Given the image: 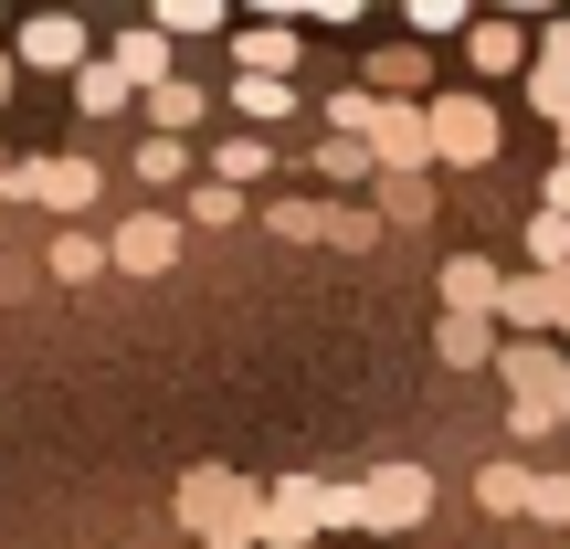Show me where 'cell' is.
<instances>
[{"mask_svg": "<svg viewBox=\"0 0 570 549\" xmlns=\"http://www.w3.org/2000/svg\"><path fill=\"white\" fill-rule=\"evenodd\" d=\"M423 508H433V476H423V465H381L370 487L327 497V518H370V529H412Z\"/></svg>", "mask_w": 570, "mask_h": 549, "instance_id": "cell-1", "label": "cell"}, {"mask_svg": "<svg viewBox=\"0 0 570 549\" xmlns=\"http://www.w3.org/2000/svg\"><path fill=\"white\" fill-rule=\"evenodd\" d=\"M423 127H433V159H444V169H487V159H497V117H487V96H433Z\"/></svg>", "mask_w": 570, "mask_h": 549, "instance_id": "cell-2", "label": "cell"}, {"mask_svg": "<svg viewBox=\"0 0 570 549\" xmlns=\"http://www.w3.org/2000/svg\"><path fill=\"white\" fill-rule=\"evenodd\" d=\"M0 190H11V202H42V212H85L96 202V159H11Z\"/></svg>", "mask_w": 570, "mask_h": 549, "instance_id": "cell-3", "label": "cell"}, {"mask_svg": "<svg viewBox=\"0 0 570 549\" xmlns=\"http://www.w3.org/2000/svg\"><path fill=\"white\" fill-rule=\"evenodd\" d=\"M11 63H32V75H85L96 53H85V21L75 11H32L21 42H11Z\"/></svg>", "mask_w": 570, "mask_h": 549, "instance_id": "cell-4", "label": "cell"}, {"mask_svg": "<svg viewBox=\"0 0 570 549\" xmlns=\"http://www.w3.org/2000/svg\"><path fill=\"white\" fill-rule=\"evenodd\" d=\"M106 254H117L127 275H169L180 265V223H169V212H127V223L106 233Z\"/></svg>", "mask_w": 570, "mask_h": 549, "instance_id": "cell-5", "label": "cell"}, {"mask_svg": "<svg viewBox=\"0 0 570 549\" xmlns=\"http://www.w3.org/2000/svg\"><path fill=\"white\" fill-rule=\"evenodd\" d=\"M370 159H391V169H423V159H433V127H423V106H391V96H370Z\"/></svg>", "mask_w": 570, "mask_h": 549, "instance_id": "cell-6", "label": "cell"}, {"mask_svg": "<svg viewBox=\"0 0 570 549\" xmlns=\"http://www.w3.org/2000/svg\"><path fill=\"white\" fill-rule=\"evenodd\" d=\"M497 317L529 339V327H550V317H570V275H508L497 285Z\"/></svg>", "mask_w": 570, "mask_h": 549, "instance_id": "cell-7", "label": "cell"}, {"mask_svg": "<svg viewBox=\"0 0 570 549\" xmlns=\"http://www.w3.org/2000/svg\"><path fill=\"white\" fill-rule=\"evenodd\" d=\"M106 63H117V85H127V96H159V85H169V42H159V21L117 32V53H106Z\"/></svg>", "mask_w": 570, "mask_h": 549, "instance_id": "cell-8", "label": "cell"}, {"mask_svg": "<svg viewBox=\"0 0 570 549\" xmlns=\"http://www.w3.org/2000/svg\"><path fill=\"white\" fill-rule=\"evenodd\" d=\"M233 63H244V75H285V85H296V21H244V32H233Z\"/></svg>", "mask_w": 570, "mask_h": 549, "instance_id": "cell-9", "label": "cell"}, {"mask_svg": "<svg viewBox=\"0 0 570 549\" xmlns=\"http://www.w3.org/2000/svg\"><path fill=\"white\" fill-rule=\"evenodd\" d=\"M497 370H508V391H518V402H560V391H570L560 349H529V339H518V349H497Z\"/></svg>", "mask_w": 570, "mask_h": 549, "instance_id": "cell-10", "label": "cell"}, {"mask_svg": "<svg viewBox=\"0 0 570 549\" xmlns=\"http://www.w3.org/2000/svg\"><path fill=\"white\" fill-rule=\"evenodd\" d=\"M180 518H190V529H202V518H212V529H223V539H244V508H233L223 465H202V476H190V487H180Z\"/></svg>", "mask_w": 570, "mask_h": 549, "instance_id": "cell-11", "label": "cell"}, {"mask_svg": "<svg viewBox=\"0 0 570 549\" xmlns=\"http://www.w3.org/2000/svg\"><path fill=\"white\" fill-rule=\"evenodd\" d=\"M265 223L285 233V244H327V233H370V223H360V212H327V202H275V212H265Z\"/></svg>", "mask_w": 570, "mask_h": 549, "instance_id": "cell-12", "label": "cell"}, {"mask_svg": "<svg viewBox=\"0 0 570 549\" xmlns=\"http://www.w3.org/2000/svg\"><path fill=\"white\" fill-rule=\"evenodd\" d=\"M497 285H508V275H487L475 254H454V265H444V317H497Z\"/></svg>", "mask_w": 570, "mask_h": 549, "instance_id": "cell-13", "label": "cell"}, {"mask_svg": "<svg viewBox=\"0 0 570 549\" xmlns=\"http://www.w3.org/2000/svg\"><path fill=\"white\" fill-rule=\"evenodd\" d=\"M233 106H244V127H285L296 117V85L285 75H233Z\"/></svg>", "mask_w": 570, "mask_h": 549, "instance_id": "cell-14", "label": "cell"}, {"mask_svg": "<svg viewBox=\"0 0 570 549\" xmlns=\"http://www.w3.org/2000/svg\"><path fill=\"white\" fill-rule=\"evenodd\" d=\"M265 169H275V138H212V180H223V190L265 180Z\"/></svg>", "mask_w": 570, "mask_h": 549, "instance_id": "cell-15", "label": "cell"}, {"mask_svg": "<svg viewBox=\"0 0 570 549\" xmlns=\"http://www.w3.org/2000/svg\"><path fill=\"white\" fill-rule=\"evenodd\" d=\"M148 117H159V138H180V127H202V117H212V96H202L190 75H169L159 96H148Z\"/></svg>", "mask_w": 570, "mask_h": 549, "instance_id": "cell-16", "label": "cell"}, {"mask_svg": "<svg viewBox=\"0 0 570 549\" xmlns=\"http://www.w3.org/2000/svg\"><path fill=\"white\" fill-rule=\"evenodd\" d=\"M317 518H327V487H306V476H296V487H285L275 508H265V529H275V539H306Z\"/></svg>", "mask_w": 570, "mask_h": 549, "instance_id": "cell-17", "label": "cell"}, {"mask_svg": "<svg viewBox=\"0 0 570 549\" xmlns=\"http://www.w3.org/2000/svg\"><path fill=\"white\" fill-rule=\"evenodd\" d=\"M433 349H444L454 370H475V360H497V327L487 317H444V327H433Z\"/></svg>", "mask_w": 570, "mask_h": 549, "instance_id": "cell-18", "label": "cell"}, {"mask_svg": "<svg viewBox=\"0 0 570 549\" xmlns=\"http://www.w3.org/2000/svg\"><path fill=\"white\" fill-rule=\"evenodd\" d=\"M465 63H475V75H508V63H518V21H475V32H465Z\"/></svg>", "mask_w": 570, "mask_h": 549, "instance_id": "cell-19", "label": "cell"}, {"mask_svg": "<svg viewBox=\"0 0 570 549\" xmlns=\"http://www.w3.org/2000/svg\"><path fill=\"white\" fill-rule=\"evenodd\" d=\"M75 106H85V117H117V106H138V96H127V85H117V63H85V75H75Z\"/></svg>", "mask_w": 570, "mask_h": 549, "instance_id": "cell-20", "label": "cell"}, {"mask_svg": "<svg viewBox=\"0 0 570 549\" xmlns=\"http://www.w3.org/2000/svg\"><path fill=\"white\" fill-rule=\"evenodd\" d=\"M529 518L539 529H570V476H550V465L529 476Z\"/></svg>", "mask_w": 570, "mask_h": 549, "instance_id": "cell-21", "label": "cell"}, {"mask_svg": "<svg viewBox=\"0 0 570 549\" xmlns=\"http://www.w3.org/2000/svg\"><path fill=\"white\" fill-rule=\"evenodd\" d=\"M529 254H539V275H570V223H560V212L529 223Z\"/></svg>", "mask_w": 570, "mask_h": 549, "instance_id": "cell-22", "label": "cell"}, {"mask_svg": "<svg viewBox=\"0 0 570 549\" xmlns=\"http://www.w3.org/2000/svg\"><path fill=\"white\" fill-rule=\"evenodd\" d=\"M190 223H202V233H223V223H244V190H223V180H202V190H190Z\"/></svg>", "mask_w": 570, "mask_h": 549, "instance_id": "cell-23", "label": "cell"}, {"mask_svg": "<svg viewBox=\"0 0 570 549\" xmlns=\"http://www.w3.org/2000/svg\"><path fill=\"white\" fill-rule=\"evenodd\" d=\"M96 265H106V244H96V233H63V244H53V275H63V285H85Z\"/></svg>", "mask_w": 570, "mask_h": 549, "instance_id": "cell-24", "label": "cell"}, {"mask_svg": "<svg viewBox=\"0 0 570 549\" xmlns=\"http://www.w3.org/2000/svg\"><path fill=\"white\" fill-rule=\"evenodd\" d=\"M529 106H539V117H570V63H550V53H539V75H529Z\"/></svg>", "mask_w": 570, "mask_h": 549, "instance_id": "cell-25", "label": "cell"}, {"mask_svg": "<svg viewBox=\"0 0 570 549\" xmlns=\"http://www.w3.org/2000/svg\"><path fill=\"white\" fill-rule=\"evenodd\" d=\"M180 32H223V11H212V0H169V11H159V42H180Z\"/></svg>", "mask_w": 570, "mask_h": 549, "instance_id": "cell-26", "label": "cell"}, {"mask_svg": "<svg viewBox=\"0 0 570 549\" xmlns=\"http://www.w3.org/2000/svg\"><path fill=\"white\" fill-rule=\"evenodd\" d=\"M180 169H190L180 138H138V180H180Z\"/></svg>", "mask_w": 570, "mask_h": 549, "instance_id": "cell-27", "label": "cell"}, {"mask_svg": "<svg viewBox=\"0 0 570 549\" xmlns=\"http://www.w3.org/2000/svg\"><path fill=\"white\" fill-rule=\"evenodd\" d=\"M327 127H338V138H370V85H348V96H327Z\"/></svg>", "mask_w": 570, "mask_h": 549, "instance_id": "cell-28", "label": "cell"}, {"mask_svg": "<svg viewBox=\"0 0 570 549\" xmlns=\"http://www.w3.org/2000/svg\"><path fill=\"white\" fill-rule=\"evenodd\" d=\"M317 169H327V180H370V148H360V138H327Z\"/></svg>", "mask_w": 570, "mask_h": 549, "instance_id": "cell-29", "label": "cell"}, {"mask_svg": "<svg viewBox=\"0 0 570 549\" xmlns=\"http://www.w3.org/2000/svg\"><path fill=\"white\" fill-rule=\"evenodd\" d=\"M475 497H487V508H529V465H487V487H475Z\"/></svg>", "mask_w": 570, "mask_h": 549, "instance_id": "cell-30", "label": "cell"}, {"mask_svg": "<svg viewBox=\"0 0 570 549\" xmlns=\"http://www.w3.org/2000/svg\"><path fill=\"white\" fill-rule=\"evenodd\" d=\"M508 433H518V444H539V433H560V402H508Z\"/></svg>", "mask_w": 570, "mask_h": 549, "instance_id": "cell-31", "label": "cell"}, {"mask_svg": "<svg viewBox=\"0 0 570 549\" xmlns=\"http://www.w3.org/2000/svg\"><path fill=\"white\" fill-rule=\"evenodd\" d=\"M412 32H423V42L433 32H465V11H454V0H412Z\"/></svg>", "mask_w": 570, "mask_h": 549, "instance_id": "cell-32", "label": "cell"}, {"mask_svg": "<svg viewBox=\"0 0 570 549\" xmlns=\"http://www.w3.org/2000/svg\"><path fill=\"white\" fill-rule=\"evenodd\" d=\"M381 85H423V42H391V53H381Z\"/></svg>", "mask_w": 570, "mask_h": 549, "instance_id": "cell-33", "label": "cell"}, {"mask_svg": "<svg viewBox=\"0 0 570 549\" xmlns=\"http://www.w3.org/2000/svg\"><path fill=\"white\" fill-rule=\"evenodd\" d=\"M539 212H560V223H570V159L550 169V202H539Z\"/></svg>", "mask_w": 570, "mask_h": 549, "instance_id": "cell-34", "label": "cell"}, {"mask_svg": "<svg viewBox=\"0 0 570 549\" xmlns=\"http://www.w3.org/2000/svg\"><path fill=\"white\" fill-rule=\"evenodd\" d=\"M550 63H570V21H550Z\"/></svg>", "mask_w": 570, "mask_h": 549, "instance_id": "cell-35", "label": "cell"}, {"mask_svg": "<svg viewBox=\"0 0 570 549\" xmlns=\"http://www.w3.org/2000/svg\"><path fill=\"white\" fill-rule=\"evenodd\" d=\"M0 96H11V53H0Z\"/></svg>", "mask_w": 570, "mask_h": 549, "instance_id": "cell-36", "label": "cell"}, {"mask_svg": "<svg viewBox=\"0 0 570 549\" xmlns=\"http://www.w3.org/2000/svg\"><path fill=\"white\" fill-rule=\"evenodd\" d=\"M560 159H570V117H560Z\"/></svg>", "mask_w": 570, "mask_h": 549, "instance_id": "cell-37", "label": "cell"}, {"mask_svg": "<svg viewBox=\"0 0 570 549\" xmlns=\"http://www.w3.org/2000/svg\"><path fill=\"white\" fill-rule=\"evenodd\" d=\"M560 423H570V391H560Z\"/></svg>", "mask_w": 570, "mask_h": 549, "instance_id": "cell-38", "label": "cell"}, {"mask_svg": "<svg viewBox=\"0 0 570 549\" xmlns=\"http://www.w3.org/2000/svg\"><path fill=\"white\" fill-rule=\"evenodd\" d=\"M560 549H570V539H560Z\"/></svg>", "mask_w": 570, "mask_h": 549, "instance_id": "cell-39", "label": "cell"}, {"mask_svg": "<svg viewBox=\"0 0 570 549\" xmlns=\"http://www.w3.org/2000/svg\"><path fill=\"white\" fill-rule=\"evenodd\" d=\"M560 327H570V317H560Z\"/></svg>", "mask_w": 570, "mask_h": 549, "instance_id": "cell-40", "label": "cell"}]
</instances>
